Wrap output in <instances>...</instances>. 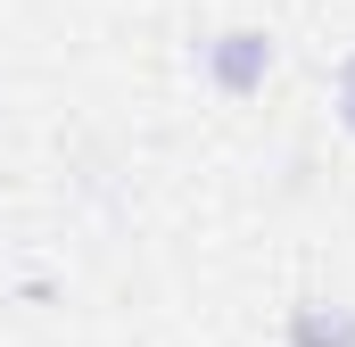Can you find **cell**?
I'll use <instances>...</instances> for the list:
<instances>
[{
    "mask_svg": "<svg viewBox=\"0 0 355 347\" xmlns=\"http://www.w3.org/2000/svg\"><path fill=\"white\" fill-rule=\"evenodd\" d=\"M198 58H207V83L223 91V99H257L265 75H272V33L265 25H223Z\"/></svg>",
    "mask_w": 355,
    "mask_h": 347,
    "instance_id": "1",
    "label": "cell"
},
{
    "mask_svg": "<svg viewBox=\"0 0 355 347\" xmlns=\"http://www.w3.org/2000/svg\"><path fill=\"white\" fill-rule=\"evenodd\" d=\"M289 347H355V306H339V298H297L289 306Z\"/></svg>",
    "mask_w": 355,
    "mask_h": 347,
    "instance_id": "2",
    "label": "cell"
},
{
    "mask_svg": "<svg viewBox=\"0 0 355 347\" xmlns=\"http://www.w3.org/2000/svg\"><path fill=\"white\" fill-rule=\"evenodd\" d=\"M331 108H339V124L355 133V50L339 58V83H331Z\"/></svg>",
    "mask_w": 355,
    "mask_h": 347,
    "instance_id": "3",
    "label": "cell"
}]
</instances>
